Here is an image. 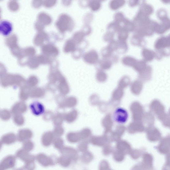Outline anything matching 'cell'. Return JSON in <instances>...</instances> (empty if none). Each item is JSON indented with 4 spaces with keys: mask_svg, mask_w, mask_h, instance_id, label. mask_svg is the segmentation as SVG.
<instances>
[{
    "mask_svg": "<svg viewBox=\"0 0 170 170\" xmlns=\"http://www.w3.org/2000/svg\"><path fill=\"white\" fill-rule=\"evenodd\" d=\"M106 35H107L106 36V37H107L106 39V40L108 41H112L111 40H112L113 38V33L112 32H108V33Z\"/></svg>",
    "mask_w": 170,
    "mask_h": 170,
    "instance_id": "cell-10",
    "label": "cell"
},
{
    "mask_svg": "<svg viewBox=\"0 0 170 170\" xmlns=\"http://www.w3.org/2000/svg\"><path fill=\"white\" fill-rule=\"evenodd\" d=\"M142 54L144 59V60L145 62L151 61L156 56L155 52L146 48L143 50Z\"/></svg>",
    "mask_w": 170,
    "mask_h": 170,
    "instance_id": "cell-4",
    "label": "cell"
},
{
    "mask_svg": "<svg viewBox=\"0 0 170 170\" xmlns=\"http://www.w3.org/2000/svg\"><path fill=\"white\" fill-rule=\"evenodd\" d=\"M115 22L118 23L123 22L124 20L123 14L120 13H117L115 14Z\"/></svg>",
    "mask_w": 170,
    "mask_h": 170,
    "instance_id": "cell-8",
    "label": "cell"
},
{
    "mask_svg": "<svg viewBox=\"0 0 170 170\" xmlns=\"http://www.w3.org/2000/svg\"><path fill=\"white\" fill-rule=\"evenodd\" d=\"M14 30L12 23L6 20L0 21V35L7 37L10 35Z\"/></svg>",
    "mask_w": 170,
    "mask_h": 170,
    "instance_id": "cell-2",
    "label": "cell"
},
{
    "mask_svg": "<svg viewBox=\"0 0 170 170\" xmlns=\"http://www.w3.org/2000/svg\"><path fill=\"white\" fill-rule=\"evenodd\" d=\"M140 36L139 35L133 36L132 39L133 44L137 46L142 45L143 40L142 39V38L140 37Z\"/></svg>",
    "mask_w": 170,
    "mask_h": 170,
    "instance_id": "cell-7",
    "label": "cell"
},
{
    "mask_svg": "<svg viewBox=\"0 0 170 170\" xmlns=\"http://www.w3.org/2000/svg\"><path fill=\"white\" fill-rule=\"evenodd\" d=\"M124 1H112L110 2V6L111 9L113 10H116L119 9L124 5Z\"/></svg>",
    "mask_w": 170,
    "mask_h": 170,
    "instance_id": "cell-6",
    "label": "cell"
},
{
    "mask_svg": "<svg viewBox=\"0 0 170 170\" xmlns=\"http://www.w3.org/2000/svg\"><path fill=\"white\" fill-rule=\"evenodd\" d=\"M153 11V8L151 6L143 4L141 5L140 12L148 16L151 14Z\"/></svg>",
    "mask_w": 170,
    "mask_h": 170,
    "instance_id": "cell-5",
    "label": "cell"
},
{
    "mask_svg": "<svg viewBox=\"0 0 170 170\" xmlns=\"http://www.w3.org/2000/svg\"><path fill=\"white\" fill-rule=\"evenodd\" d=\"M137 1H135L133 2H133H132L131 1H130V2L129 3V4H130V5L131 6H135V5H137Z\"/></svg>",
    "mask_w": 170,
    "mask_h": 170,
    "instance_id": "cell-11",
    "label": "cell"
},
{
    "mask_svg": "<svg viewBox=\"0 0 170 170\" xmlns=\"http://www.w3.org/2000/svg\"><path fill=\"white\" fill-rule=\"evenodd\" d=\"M129 118V113L126 109L122 107L117 108L112 115V118L117 124H123L126 123Z\"/></svg>",
    "mask_w": 170,
    "mask_h": 170,
    "instance_id": "cell-1",
    "label": "cell"
},
{
    "mask_svg": "<svg viewBox=\"0 0 170 170\" xmlns=\"http://www.w3.org/2000/svg\"><path fill=\"white\" fill-rule=\"evenodd\" d=\"M169 37H161L157 39L155 44V47L157 50H160L164 48L169 47L170 40Z\"/></svg>",
    "mask_w": 170,
    "mask_h": 170,
    "instance_id": "cell-3",
    "label": "cell"
},
{
    "mask_svg": "<svg viewBox=\"0 0 170 170\" xmlns=\"http://www.w3.org/2000/svg\"><path fill=\"white\" fill-rule=\"evenodd\" d=\"M157 17L161 20L167 17V13L165 10H159L157 13Z\"/></svg>",
    "mask_w": 170,
    "mask_h": 170,
    "instance_id": "cell-9",
    "label": "cell"
}]
</instances>
